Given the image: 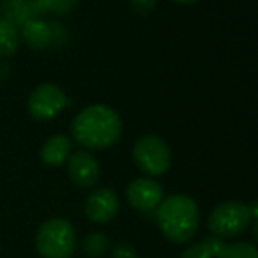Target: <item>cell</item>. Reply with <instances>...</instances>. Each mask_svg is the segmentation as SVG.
Segmentation results:
<instances>
[{"mask_svg":"<svg viewBox=\"0 0 258 258\" xmlns=\"http://www.w3.org/2000/svg\"><path fill=\"white\" fill-rule=\"evenodd\" d=\"M36 247L43 258H71L76 249L75 226L64 218L48 219L37 230Z\"/></svg>","mask_w":258,"mask_h":258,"instance_id":"3","label":"cell"},{"mask_svg":"<svg viewBox=\"0 0 258 258\" xmlns=\"http://www.w3.org/2000/svg\"><path fill=\"white\" fill-rule=\"evenodd\" d=\"M118 197L110 187H99L92 191L85 200V214L94 223H108L118 212Z\"/></svg>","mask_w":258,"mask_h":258,"instance_id":"9","label":"cell"},{"mask_svg":"<svg viewBox=\"0 0 258 258\" xmlns=\"http://www.w3.org/2000/svg\"><path fill=\"white\" fill-rule=\"evenodd\" d=\"M133 159L144 173L159 177L172 166V151L158 135H144L135 142Z\"/></svg>","mask_w":258,"mask_h":258,"instance_id":"5","label":"cell"},{"mask_svg":"<svg viewBox=\"0 0 258 258\" xmlns=\"http://www.w3.org/2000/svg\"><path fill=\"white\" fill-rule=\"evenodd\" d=\"M51 29L43 20H29L23 23L22 29V39L25 44L34 50H43L51 43Z\"/></svg>","mask_w":258,"mask_h":258,"instance_id":"11","label":"cell"},{"mask_svg":"<svg viewBox=\"0 0 258 258\" xmlns=\"http://www.w3.org/2000/svg\"><path fill=\"white\" fill-rule=\"evenodd\" d=\"M68 106L64 90L55 83H41L32 90L27 101V110L36 120H51Z\"/></svg>","mask_w":258,"mask_h":258,"instance_id":"6","label":"cell"},{"mask_svg":"<svg viewBox=\"0 0 258 258\" xmlns=\"http://www.w3.org/2000/svg\"><path fill=\"white\" fill-rule=\"evenodd\" d=\"M251 221L253 218H251L249 207L242 202L230 200L212 209L207 225L212 235L219 237V239H232V237L240 235L249 226Z\"/></svg>","mask_w":258,"mask_h":258,"instance_id":"4","label":"cell"},{"mask_svg":"<svg viewBox=\"0 0 258 258\" xmlns=\"http://www.w3.org/2000/svg\"><path fill=\"white\" fill-rule=\"evenodd\" d=\"M110 256L111 258H138V253L131 244L120 242V244H117V246L111 247Z\"/></svg>","mask_w":258,"mask_h":258,"instance_id":"16","label":"cell"},{"mask_svg":"<svg viewBox=\"0 0 258 258\" xmlns=\"http://www.w3.org/2000/svg\"><path fill=\"white\" fill-rule=\"evenodd\" d=\"M75 2H76V0H48V4H50L51 8H53L55 11H58V13L68 11V9L71 8Z\"/></svg>","mask_w":258,"mask_h":258,"instance_id":"19","label":"cell"},{"mask_svg":"<svg viewBox=\"0 0 258 258\" xmlns=\"http://www.w3.org/2000/svg\"><path fill=\"white\" fill-rule=\"evenodd\" d=\"M175 4H182V6H189V4H195L197 0H172Z\"/></svg>","mask_w":258,"mask_h":258,"instance_id":"20","label":"cell"},{"mask_svg":"<svg viewBox=\"0 0 258 258\" xmlns=\"http://www.w3.org/2000/svg\"><path fill=\"white\" fill-rule=\"evenodd\" d=\"M125 198L129 205L140 212L156 211L163 200V187L159 182L149 177H140L129 182L125 189Z\"/></svg>","mask_w":258,"mask_h":258,"instance_id":"7","label":"cell"},{"mask_svg":"<svg viewBox=\"0 0 258 258\" xmlns=\"http://www.w3.org/2000/svg\"><path fill=\"white\" fill-rule=\"evenodd\" d=\"M180 258H214V254L211 253V249L202 240V242L191 244L189 247H186L182 251V254H180Z\"/></svg>","mask_w":258,"mask_h":258,"instance_id":"15","label":"cell"},{"mask_svg":"<svg viewBox=\"0 0 258 258\" xmlns=\"http://www.w3.org/2000/svg\"><path fill=\"white\" fill-rule=\"evenodd\" d=\"M108 247H110V240L101 232L89 233V235H85V239H83V242H82V251L89 258L103 256L108 251Z\"/></svg>","mask_w":258,"mask_h":258,"instance_id":"13","label":"cell"},{"mask_svg":"<svg viewBox=\"0 0 258 258\" xmlns=\"http://www.w3.org/2000/svg\"><path fill=\"white\" fill-rule=\"evenodd\" d=\"M216 258H258V251L253 244L232 242L225 244Z\"/></svg>","mask_w":258,"mask_h":258,"instance_id":"14","label":"cell"},{"mask_svg":"<svg viewBox=\"0 0 258 258\" xmlns=\"http://www.w3.org/2000/svg\"><path fill=\"white\" fill-rule=\"evenodd\" d=\"M20 48V32L13 22L0 18V57H11Z\"/></svg>","mask_w":258,"mask_h":258,"instance_id":"12","label":"cell"},{"mask_svg":"<svg viewBox=\"0 0 258 258\" xmlns=\"http://www.w3.org/2000/svg\"><path fill=\"white\" fill-rule=\"evenodd\" d=\"M129 4L137 15H149L156 8L158 0H129Z\"/></svg>","mask_w":258,"mask_h":258,"instance_id":"17","label":"cell"},{"mask_svg":"<svg viewBox=\"0 0 258 258\" xmlns=\"http://www.w3.org/2000/svg\"><path fill=\"white\" fill-rule=\"evenodd\" d=\"M205 242V246L211 249V253L214 254V258L218 256V253L223 249V246H225V242H223V239H219V237H216V235H211V237H207V239L204 240Z\"/></svg>","mask_w":258,"mask_h":258,"instance_id":"18","label":"cell"},{"mask_svg":"<svg viewBox=\"0 0 258 258\" xmlns=\"http://www.w3.org/2000/svg\"><path fill=\"white\" fill-rule=\"evenodd\" d=\"M73 152V140L66 135H55L48 138L41 147V161L48 166H60L68 161Z\"/></svg>","mask_w":258,"mask_h":258,"instance_id":"10","label":"cell"},{"mask_svg":"<svg viewBox=\"0 0 258 258\" xmlns=\"http://www.w3.org/2000/svg\"><path fill=\"white\" fill-rule=\"evenodd\" d=\"M122 118L106 104H90L78 111L71 122L73 140L90 151H103L122 137Z\"/></svg>","mask_w":258,"mask_h":258,"instance_id":"1","label":"cell"},{"mask_svg":"<svg viewBox=\"0 0 258 258\" xmlns=\"http://www.w3.org/2000/svg\"><path fill=\"white\" fill-rule=\"evenodd\" d=\"M156 221L163 235L175 244L193 239L200 223V211L193 198L186 195H172L163 198L156 209Z\"/></svg>","mask_w":258,"mask_h":258,"instance_id":"2","label":"cell"},{"mask_svg":"<svg viewBox=\"0 0 258 258\" xmlns=\"http://www.w3.org/2000/svg\"><path fill=\"white\" fill-rule=\"evenodd\" d=\"M68 173L78 187H94L101 179L99 163L89 151L71 152L68 158Z\"/></svg>","mask_w":258,"mask_h":258,"instance_id":"8","label":"cell"}]
</instances>
